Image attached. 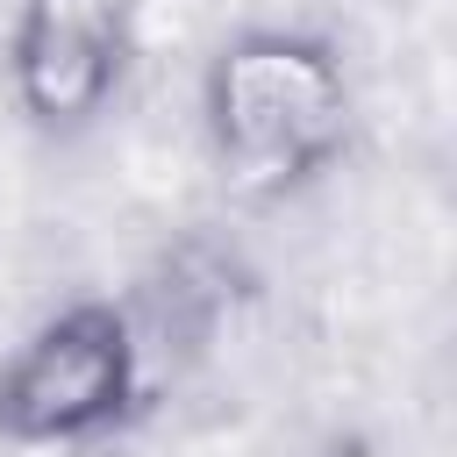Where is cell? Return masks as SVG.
<instances>
[{
    "mask_svg": "<svg viewBox=\"0 0 457 457\" xmlns=\"http://www.w3.org/2000/svg\"><path fill=\"white\" fill-rule=\"evenodd\" d=\"M200 107H207L221 171L243 193H286L314 179L350 136L343 57L300 29H250L221 43L207 64Z\"/></svg>",
    "mask_w": 457,
    "mask_h": 457,
    "instance_id": "obj_1",
    "label": "cell"
},
{
    "mask_svg": "<svg viewBox=\"0 0 457 457\" xmlns=\"http://www.w3.org/2000/svg\"><path fill=\"white\" fill-rule=\"evenodd\" d=\"M143 343L121 307L79 300L50 314L0 371V436L7 443H86L114 428L136 400Z\"/></svg>",
    "mask_w": 457,
    "mask_h": 457,
    "instance_id": "obj_2",
    "label": "cell"
},
{
    "mask_svg": "<svg viewBox=\"0 0 457 457\" xmlns=\"http://www.w3.org/2000/svg\"><path fill=\"white\" fill-rule=\"evenodd\" d=\"M129 71V0H21L7 36V79L36 129H86Z\"/></svg>",
    "mask_w": 457,
    "mask_h": 457,
    "instance_id": "obj_3",
    "label": "cell"
}]
</instances>
